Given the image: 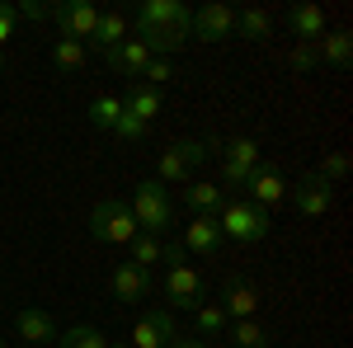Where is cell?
Listing matches in <instances>:
<instances>
[{
  "label": "cell",
  "instance_id": "cell-21",
  "mask_svg": "<svg viewBox=\"0 0 353 348\" xmlns=\"http://www.w3.org/2000/svg\"><path fill=\"white\" fill-rule=\"evenodd\" d=\"M189 207L193 212H208V216H217L221 212V203H226V188L221 184H208V179H198V184H189Z\"/></svg>",
  "mask_w": 353,
  "mask_h": 348
},
{
  "label": "cell",
  "instance_id": "cell-14",
  "mask_svg": "<svg viewBox=\"0 0 353 348\" xmlns=\"http://www.w3.org/2000/svg\"><path fill=\"white\" fill-rule=\"evenodd\" d=\"M221 240H226V236H221L217 216H208V212H198L189 226H184V249H189V254H217Z\"/></svg>",
  "mask_w": 353,
  "mask_h": 348
},
{
  "label": "cell",
  "instance_id": "cell-39",
  "mask_svg": "<svg viewBox=\"0 0 353 348\" xmlns=\"http://www.w3.org/2000/svg\"><path fill=\"white\" fill-rule=\"evenodd\" d=\"M0 66H5V57H0Z\"/></svg>",
  "mask_w": 353,
  "mask_h": 348
},
{
  "label": "cell",
  "instance_id": "cell-8",
  "mask_svg": "<svg viewBox=\"0 0 353 348\" xmlns=\"http://www.w3.org/2000/svg\"><path fill=\"white\" fill-rule=\"evenodd\" d=\"M189 33H193V38H203V43H221V38H231V33H236V10H231V5H221V0L203 5V10L193 14Z\"/></svg>",
  "mask_w": 353,
  "mask_h": 348
},
{
  "label": "cell",
  "instance_id": "cell-24",
  "mask_svg": "<svg viewBox=\"0 0 353 348\" xmlns=\"http://www.w3.org/2000/svg\"><path fill=\"white\" fill-rule=\"evenodd\" d=\"M226 339H231L236 348H264V344H269L264 325H254V320H231V325H226Z\"/></svg>",
  "mask_w": 353,
  "mask_h": 348
},
{
  "label": "cell",
  "instance_id": "cell-36",
  "mask_svg": "<svg viewBox=\"0 0 353 348\" xmlns=\"http://www.w3.org/2000/svg\"><path fill=\"white\" fill-rule=\"evenodd\" d=\"M245 179H250V170H236V165L221 161V184L226 188H245Z\"/></svg>",
  "mask_w": 353,
  "mask_h": 348
},
{
  "label": "cell",
  "instance_id": "cell-13",
  "mask_svg": "<svg viewBox=\"0 0 353 348\" xmlns=\"http://www.w3.org/2000/svg\"><path fill=\"white\" fill-rule=\"evenodd\" d=\"M221 311H226V320H254V311H259V292L245 283V278H231L226 287H221Z\"/></svg>",
  "mask_w": 353,
  "mask_h": 348
},
{
  "label": "cell",
  "instance_id": "cell-7",
  "mask_svg": "<svg viewBox=\"0 0 353 348\" xmlns=\"http://www.w3.org/2000/svg\"><path fill=\"white\" fill-rule=\"evenodd\" d=\"M212 156V146L208 141H179V146H170L161 156V165H156V179L161 184H179V179H189L193 165H203Z\"/></svg>",
  "mask_w": 353,
  "mask_h": 348
},
{
  "label": "cell",
  "instance_id": "cell-17",
  "mask_svg": "<svg viewBox=\"0 0 353 348\" xmlns=\"http://www.w3.org/2000/svg\"><path fill=\"white\" fill-rule=\"evenodd\" d=\"M353 57V38L344 33V28H325V38L316 43V61L321 66H334V71H344Z\"/></svg>",
  "mask_w": 353,
  "mask_h": 348
},
{
  "label": "cell",
  "instance_id": "cell-27",
  "mask_svg": "<svg viewBox=\"0 0 353 348\" xmlns=\"http://www.w3.org/2000/svg\"><path fill=\"white\" fill-rule=\"evenodd\" d=\"M193 316H198V320H193V325H198V334H226V325H231V320H226V311H221L217 301H203Z\"/></svg>",
  "mask_w": 353,
  "mask_h": 348
},
{
  "label": "cell",
  "instance_id": "cell-11",
  "mask_svg": "<svg viewBox=\"0 0 353 348\" xmlns=\"http://www.w3.org/2000/svg\"><path fill=\"white\" fill-rule=\"evenodd\" d=\"M292 193V203H297V212L301 216H325L330 212V203H334V184H325L321 174H306L297 188H288Z\"/></svg>",
  "mask_w": 353,
  "mask_h": 348
},
{
  "label": "cell",
  "instance_id": "cell-5",
  "mask_svg": "<svg viewBox=\"0 0 353 348\" xmlns=\"http://www.w3.org/2000/svg\"><path fill=\"white\" fill-rule=\"evenodd\" d=\"M165 296L174 301V311H198L208 301V283L193 264H174L165 273Z\"/></svg>",
  "mask_w": 353,
  "mask_h": 348
},
{
  "label": "cell",
  "instance_id": "cell-18",
  "mask_svg": "<svg viewBox=\"0 0 353 348\" xmlns=\"http://www.w3.org/2000/svg\"><path fill=\"white\" fill-rule=\"evenodd\" d=\"M128 38H132V24H128V14H118V10H104V14H99V28H94V43L104 48V57L118 52Z\"/></svg>",
  "mask_w": 353,
  "mask_h": 348
},
{
  "label": "cell",
  "instance_id": "cell-29",
  "mask_svg": "<svg viewBox=\"0 0 353 348\" xmlns=\"http://www.w3.org/2000/svg\"><path fill=\"white\" fill-rule=\"evenodd\" d=\"M325 184H339L344 174H349V156L344 151H325V161H321V170H316Z\"/></svg>",
  "mask_w": 353,
  "mask_h": 348
},
{
  "label": "cell",
  "instance_id": "cell-33",
  "mask_svg": "<svg viewBox=\"0 0 353 348\" xmlns=\"http://www.w3.org/2000/svg\"><path fill=\"white\" fill-rule=\"evenodd\" d=\"M14 28H19V10H14L10 0H0V48L14 38Z\"/></svg>",
  "mask_w": 353,
  "mask_h": 348
},
{
  "label": "cell",
  "instance_id": "cell-34",
  "mask_svg": "<svg viewBox=\"0 0 353 348\" xmlns=\"http://www.w3.org/2000/svg\"><path fill=\"white\" fill-rule=\"evenodd\" d=\"M113 132L123 136V141H137V136H146V123H137V118H128V113H123V118H118V127H113Z\"/></svg>",
  "mask_w": 353,
  "mask_h": 348
},
{
  "label": "cell",
  "instance_id": "cell-37",
  "mask_svg": "<svg viewBox=\"0 0 353 348\" xmlns=\"http://www.w3.org/2000/svg\"><path fill=\"white\" fill-rule=\"evenodd\" d=\"M170 348H208V344H203V339H184V334H179V339H174Z\"/></svg>",
  "mask_w": 353,
  "mask_h": 348
},
{
  "label": "cell",
  "instance_id": "cell-38",
  "mask_svg": "<svg viewBox=\"0 0 353 348\" xmlns=\"http://www.w3.org/2000/svg\"><path fill=\"white\" fill-rule=\"evenodd\" d=\"M0 348H5V334H0Z\"/></svg>",
  "mask_w": 353,
  "mask_h": 348
},
{
  "label": "cell",
  "instance_id": "cell-19",
  "mask_svg": "<svg viewBox=\"0 0 353 348\" xmlns=\"http://www.w3.org/2000/svg\"><path fill=\"white\" fill-rule=\"evenodd\" d=\"M288 28L297 33L301 43H321V38H325V10L297 5V10H288Z\"/></svg>",
  "mask_w": 353,
  "mask_h": 348
},
{
  "label": "cell",
  "instance_id": "cell-12",
  "mask_svg": "<svg viewBox=\"0 0 353 348\" xmlns=\"http://www.w3.org/2000/svg\"><path fill=\"white\" fill-rule=\"evenodd\" d=\"M104 66H109V71H118V76H128V81L137 85L141 76H146V66H151V48H146L141 38H128L118 52L104 57Z\"/></svg>",
  "mask_w": 353,
  "mask_h": 348
},
{
  "label": "cell",
  "instance_id": "cell-31",
  "mask_svg": "<svg viewBox=\"0 0 353 348\" xmlns=\"http://www.w3.org/2000/svg\"><path fill=\"white\" fill-rule=\"evenodd\" d=\"M141 81L151 85V90H161V85L174 81V66H170V57H151V66H146V76Z\"/></svg>",
  "mask_w": 353,
  "mask_h": 348
},
{
  "label": "cell",
  "instance_id": "cell-9",
  "mask_svg": "<svg viewBox=\"0 0 353 348\" xmlns=\"http://www.w3.org/2000/svg\"><path fill=\"white\" fill-rule=\"evenodd\" d=\"M179 339V325H174V311H151V316H141L132 329V344L137 348H170Z\"/></svg>",
  "mask_w": 353,
  "mask_h": 348
},
{
  "label": "cell",
  "instance_id": "cell-15",
  "mask_svg": "<svg viewBox=\"0 0 353 348\" xmlns=\"http://www.w3.org/2000/svg\"><path fill=\"white\" fill-rule=\"evenodd\" d=\"M109 287H113V296H118V301H141V296L151 292V268H137L132 259H128V264L113 268Z\"/></svg>",
  "mask_w": 353,
  "mask_h": 348
},
{
  "label": "cell",
  "instance_id": "cell-1",
  "mask_svg": "<svg viewBox=\"0 0 353 348\" xmlns=\"http://www.w3.org/2000/svg\"><path fill=\"white\" fill-rule=\"evenodd\" d=\"M189 24H193V14L179 5V0H146V5L137 10V33H141V43L151 48V57L179 52V48L193 38Z\"/></svg>",
  "mask_w": 353,
  "mask_h": 348
},
{
  "label": "cell",
  "instance_id": "cell-30",
  "mask_svg": "<svg viewBox=\"0 0 353 348\" xmlns=\"http://www.w3.org/2000/svg\"><path fill=\"white\" fill-rule=\"evenodd\" d=\"M156 259H161V240H156V236H137V240H132V264L137 268H151Z\"/></svg>",
  "mask_w": 353,
  "mask_h": 348
},
{
  "label": "cell",
  "instance_id": "cell-6",
  "mask_svg": "<svg viewBox=\"0 0 353 348\" xmlns=\"http://www.w3.org/2000/svg\"><path fill=\"white\" fill-rule=\"evenodd\" d=\"M52 19L61 28V38H76V43H94V28H99V10L90 0H66V5H52Z\"/></svg>",
  "mask_w": 353,
  "mask_h": 348
},
{
  "label": "cell",
  "instance_id": "cell-20",
  "mask_svg": "<svg viewBox=\"0 0 353 348\" xmlns=\"http://www.w3.org/2000/svg\"><path fill=\"white\" fill-rule=\"evenodd\" d=\"M123 113L137 118V123H151V118L161 113V90H151V85H132V90L123 94Z\"/></svg>",
  "mask_w": 353,
  "mask_h": 348
},
{
  "label": "cell",
  "instance_id": "cell-23",
  "mask_svg": "<svg viewBox=\"0 0 353 348\" xmlns=\"http://www.w3.org/2000/svg\"><path fill=\"white\" fill-rule=\"evenodd\" d=\"M85 43H76V38H57L52 43V66L57 71H81L85 66Z\"/></svg>",
  "mask_w": 353,
  "mask_h": 348
},
{
  "label": "cell",
  "instance_id": "cell-3",
  "mask_svg": "<svg viewBox=\"0 0 353 348\" xmlns=\"http://www.w3.org/2000/svg\"><path fill=\"white\" fill-rule=\"evenodd\" d=\"M217 226H221V236L226 240H241V245H254V240H264L269 236V212L264 207H254L250 198H226L221 203V212H217Z\"/></svg>",
  "mask_w": 353,
  "mask_h": 348
},
{
  "label": "cell",
  "instance_id": "cell-28",
  "mask_svg": "<svg viewBox=\"0 0 353 348\" xmlns=\"http://www.w3.org/2000/svg\"><path fill=\"white\" fill-rule=\"evenodd\" d=\"M236 28L245 38H269L273 19H269V10H245V14H236Z\"/></svg>",
  "mask_w": 353,
  "mask_h": 348
},
{
  "label": "cell",
  "instance_id": "cell-22",
  "mask_svg": "<svg viewBox=\"0 0 353 348\" xmlns=\"http://www.w3.org/2000/svg\"><path fill=\"white\" fill-rule=\"evenodd\" d=\"M221 161L236 165V170H254V165H259V141H254V136H231V141L221 146Z\"/></svg>",
  "mask_w": 353,
  "mask_h": 348
},
{
  "label": "cell",
  "instance_id": "cell-10",
  "mask_svg": "<svg viewBox=\"0 0 353 348\" xmlns=\"http://www.w3.org/2000/svg\"><path fill=\"white\" fill-rule=\"evenodd\" d=\"M245 188H250V203H254V207H264V212L278 207V203L288 198V184H283V174H278L273 165H254V170H250V179H245Z\"/></svg>",
  "mask_w": 353,
  "mask_h": 348
},
{
  "label": "cell",
  "instance_id": "cell-32",
  "mask_svg": "<svg viewBox=\"0 0 353 348\" xmlns=\"http://www.w3.org/2000/svg\"><path fill=\"white\" fill-rule=\"evenodd\" d=\"M288 66H292L297 76L316 71V66H321V61H316V43H297V48H292V57H288Z\"/></svg>",
  "mask_w": 353,
  "mask_h": 348
},
{
  "label": "cell",
  "instance_id": "cell-4",
  "mask_svg": "<svg viewBox=\"0 0 353 348\" xmlns=\"http://www.w3.org/2000/svg\"><path fill=\"white\" fill-rule=\"evenodd\" d=\"M90 231H94V240H104V245H132L137 240L132 207H128L123 198H104V203L90 212Z\"/></svg>",
  "mask_w": 353,
  "mask_h": 348
},
{
  "label": "cell",
  "instance_id": "cell-25",
  "mask_svg": "<svg viewBox=\"0 0 353 348\" xmlns=\"http://www.w3.org/2000/svg\"><path fill=\"white\" fill-rule=\"evenodd\" d=\"M118 118H123V99H118V94H99V99H94V104H90V123H94V127H118Z\"/></svg>",
  "mask_w": 353,
  "mask_h": 348
},
{
  "label": "cell",
  "instance_id": "cell-26",
  "mask_svg": "<svg viewBox=\"0 0 353 348\" xmlns=\"http://www.w3.org/2000/svg\"><path fill=\"white\" fill-rule=\"evenodd\" d=\"M57 339H61V348H109V334H99L94 325H76V329H66Z\"/></svg>",
  "mask_w": 353,
  "mask_h": 348
},
{
  "label": "cell",
  "instance_id": "cell-35",
  "mask_svg": "<svg viewBox=\"0 0 353 348\" xmlns=\"http://www.w3.org/2000/svg\"><path fill=\"white\" fill-rule=\"evenodd\" d=\"M14 10H19V19H52V5H43V0H24Z\"/></svg>",
  "mask_w": 353,
  "mask_h": 348
},
{
  "label": "cell",
  "instance_id": "cell-2",
  "mask_svg": "<svg viewBox=\"0 0 353 348\" xmlns=\"http://www.w3.org/2000/svg\"><path fill=\"white\" fill-rule=\"evenodd\" d=\"M128 207H132V221H137L141 236H156L161 240L165 231L174 226V203H170V188L161 179H141Z\"/></svg>",
  "mask_w": 353,
  "mask_h": 348
},
{
  "label": "cell",
  "instance_id": "cell-16",
  "mask_svg": "<svg viewBox=\"0 0 353 348\" xmlns=\"http://www.w3.org/2000/svg\"><path fill=\"white\" fill-rule=\"evenodd\" d=\"M14 334H19L24 344L43 348V344H52V339H57V320L48 316V311L28 306V311H19V316H14Z\"/></svg>",
  "mask_w": 353,
  "mask_h": 348
}]
</instances>
